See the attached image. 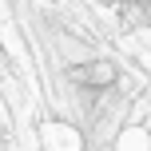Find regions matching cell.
<instances>
[{"label": "cell", "instance_id": "cell-1", "mask_svg": "<svg viewBox=\"0 0 151 151\" xmlns=\"http://www.w3.org/2000/svg\"><path fill=\"white\" fill-rule=\"evenodd\" d=\"M68 80L83 83V88H107V83H115V68L107 60H91V64H76L68 68Z\"/></svg>", "mask_w": 151, "mask_h": 151}, {"label": "cell", "instance_id": "cell-2", "mask_svg": "<svg viewBox=\"0 0 151 151\" xmlns=\"http://www.w3.org/2000/svg\"><path fill=\"white\" fill-rule=\"evenodd\" d=\"M44 147L48 151H80V135L68 123H48L44 127Z\"/></svg>", "mask_w": 151, "mask_h": 151}]
</instances>
